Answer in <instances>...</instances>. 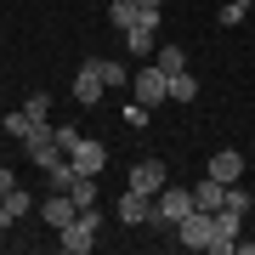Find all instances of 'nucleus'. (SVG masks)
I'll list each match as a JSON object with an SVG mask.
<instances>
[{
    "instance_id": "5701e85b",
    "label": "nucleus",
    "mask_w": 255,
    "mask_h": 255,
    "mask_svg": "<svg viewBox=\"0 0 255 255\" xmlns=\"http://www.w3.org/2000/svg\"><path fill=\"white\" fill-rule=\"evenodd\" d=\"M102 80H108V85H130V68H125V63H108V57H102Z\"/></svg>"
},
{
    "instance_id": "4468645a",
    "label": "nucleus",
    "mask_w": 255,
    "mask_h": 255,
    "mask_svg": "<svg viewBox=\"0 0 255 255\" xmlns=\"http://www.w3.org/2000/svg\"><path fill=\"white\" fill-rule=\"evenodd\" d=\"M142 11H147V6H136V0H114V6H108V23L125 34V28H136V23H142Z\"/></svg>"
},
{
    "instance_id": "4be33fe9",
    "label": "nucleus",
    "mask_w": 255,
    "mask_h": 255,
    "mask_svg": "<svg viewBox=\"0 0 255 255\" xmlns=\"http://www.w3.org/2000/svg\"><path fill=\"white\" fill-rule=\"evenodd\" d=\"M221 210H238V216H250V210H255V199H250V193L233 182V187H227V204H221Z\"/></svg>"
},
{
    "instance_id": "2eb2a0df",
    "label": "nucleus",
    "mask_w": 255,
    "mask_h": 255,
    "mask_svg": "<svg viewBox=\"0 0 255 255\" xmlns=\"http://www.w3.org/2000/svg\"><path fill=\"white\" fill-rule=\"evenodd\" d=\"M74 182H80V170H74V159H57L51 170H46V187H51V193H68Z\"/></svg>"
},
{
    "instance_id": "bb28decb",
    "label": "nucleus",
    "mask_w": 255,
    "mask_h": 255,
    "mask_svg": "<svg viewBox=\"0 0 255 255\" xmlns=\"http://www.w3.org/2000/svg\"><path fill=\"white\" fill-rule=\"evenodd\" d=\"M17 187V170H11V164H0V193H11Z\"/></svg>"
},
{
    "instance_id": "6e6552de",
    "label": "nucleus",
    "mask_w": 255,
    "mask_h": 255,
    "mask_svg": "<svg viewBox=\"0 0 255 255\" xmlns=\"http://www.w3.org/2000/svg\"><path fill=\"white\" fill-rule=\"evenodd\" d=\"M164 182H170V176H164V164H159V159H136V164H130V182H125V187H136V193H147V199H153V193H164Z\"/></svg>"
},
{
    "instance_id": "1a4fd4ad",
    "label": "nucleus",
    "mask_w": 255,
    "mask_h": 255,
    "mask_svg": "<svg viewBox=\"0 0 255 255\" xmlns=\"http://www.w3.org/2000/svg\"><path fill=\"white\" fill-rule=\"evenodd\" d=\"M68 159H74V170H80V176H97L102 164H108V147L91 142V136H80V142L68 147Z\"/></svg>"
},
{
    "instance_id": "a878e982",
    "label": "nucleus",
    "mask_w": 255,
    "mask_h": 255,
    "mask_svg": "<svg viewBox=\"0 0 255 255\" xmlns=\"http://www.w3.org/2000/svg\"><path fill=\"white\" fill-rule=\"evenodd\" d=\"M74 142H80V130H74V125H57V147H63V159H68Z\"/></svg>"
},
{
    "instance_id": "f8f14e48",
    "label": "nucleus",
    "mask_w": 255,
    "mask_h": 255,
    "mask_svg": "<svg viewBox=\"0 0 255 255\" xmlns=\"http://www.w3.org/2000/svg\"><path fill=\"white\" fill-rule=\"evenodd\" d=\"M40 216H46V227H57V233H63L68 221L80 216V204H74L68 193H46V204H40Z\"/></svg>"
},
{
    "instance_id": "9b49d317",
    "label": "nucleus",
    "mask_w": 255,
    "mask_h": 255,
    "mask_svg": "<svg viewBox=\"0 0 255 255\" xmlns=\"http://www.w3.org/2000/svg\"><path fill=\"white\" fill-rule=\"evenodd\" d=\"M204 176H216V182H238V176H244V153H238V147H216V153H210V170Z\"/></svg>"
},
{
    "instance_id": "9d476101",
    "label": "nucleus",
    "mask_w": 255,
    "mask_h": 255,
    "mask_svg": "<svg viewBox=\"0 0 255 255\" xmlns=\"http://www.w3.org/2000/svg\"><path fill=\"white\" fill-rule=\"evenodd\" d=\"M119 221H125V227L153 221V199H147V193H136V187H125V193H119Z\"/></svg>"
},
{
    "instance_id": "cd10ccee",
    "label": "nucleus",
    "mask_w": 255,
    "mask_h": 255,
    "mask_svg": "<svg viewBox=\"0 0 255 255\" xmlns=\"http://www.w3.org/2000/svg\"><path fill=\"white\" fill-rule=\"evenodd\" d=\"M238 255H255V238H238Z\"/></svg>"
},
{
    "instance_id": "393cba45",
    "label": "nucleus",
    "mask_w": 255,
    "mask_h": 255,
    "mask_svg": "<svg viewBox=\"0 0 255 255\" xmlns=\"http://www.w3.org/2000/svg\"><path fill=\"white\" fill-rule=\"evenodd\" d=\"M28 114L46 119V114H51V97H46V91H34V97H28Z\"/></svg>"
},
{
    "instance_id": "f257e3e1",
    "label": "nucleus",
    "mask_w": 255,
    "mask_h": 255,
    "mask_svg": "<svg viewBox=\"0 0 255 255\" xmlns=\"http://www.w3.org/2000/svg\"><path fill=\"white\" fill-rule=\"evenodd\" d=\"M97 227H102V210L91 204V210H80V216L57 233V250H63V255H85V250L97 244Z\"/></svg>"
},
{
    "instance_id": "0eeeda50",
    "label": "nucleus",
    "mask_w": 255,
    "mask_h": 255,
    "mask_svg": "<svg viewBox=\"0 0 255 255\" xmlns=\"http://www.w3.org/2000/svg\"><path fill=\"white\" fill-rule=\"evenodd\" d=\"M244 221H250V216H238V210H216V244H210V255H233Z\"/></svg>"
},
{
    "instance_id": "7ed1b4c3",
    "label": "nucleus",
    "mask_w": 255,
    "mask_h": 255,
    "mask_svg": "<svg viewBox=\"0 0 255 255\" xmlns=\"http://www.w3.org/2000/svg\"><path fill=\"white\" fill-rule=\"evenodd\" d=\"M102 91H108V80H102V57H85L80 74H74V102L91 108V102H102Z\"/></svg>"
},
{
    "instance_id": "f3484780",
    "label": "nucleus",
    "mask_w": 255,
    "mask_h": 255,
    "mask_svg": "<svg viewBox=\"0 0 255 255\" xmlns=\"http://www.w3.org/2000/svg\"><path fill=\"white\" fill-rule=\"evenodd\" d=\"M153 63H159L164 74H182V68H187V51H182V46H159V51H153Z\"/></svg>"
},
{
    "instance_id": "a211bd4d",
    "label": "nucleus",
    "mask_w": 255,
    "mask_h": 255,
    "mask_svg": "<svg viewBox=\"0 0 255 255\" xmlns=\"http://www.w3.org/2000/svg\"><path fill=\"white\" fill-rule=\"evenodd\" d=\"M68 199L80 204V210H91V204H97V176H80V182L68 187Z\"/></svg>"
},
{
    "instance_id": "f03ea898",
    "label": "nucleus",
    "mask_w": 255,
    "mask_h": 255,
    "mask_svg": "<svg viewBox=\"0 0 255 255\" xmlns=\"http://www.w3.org/2000/svg\"><path fill=\"white\" fill-rule=\"evenodd\" d=\"M182 216H193V187L164 182V193H153V227H176Z\"/></svg>"
},
{
    "instance_id": "aec40b11",
    "label": "nucleus",
    "mask_w": 255,
    "mask_h": 255,
    "mask_svg": "<svg viewBox=\"0 0 255 255\" xmlns=\"http://www.w3.org/2000/svg\"><path fill=\"white\" fill-rule=\"evenodd\" d=\"M23 216H28V193L11 187V193H6V227H11V221H23Z\"/></svg>"
},
{
    "instance_id": "6ab92c4d",
    "label": "nucleus",
    "mask_w": 255,
    "mask_h": 255,
    "mask_svg": "<svg viewBox=\"0 0 255 255\" xmlns=\"http://www.w3.org/2000/svg\"><path fill=\"white\" fill-rule=\"evenodd\" d=\"M28 125H34V114H28V108H11V114H6V136H17V142H23V136H28Z\"/></svg>"
},
{
    "instance_id": "412c9836",
    "label": "nucleus",
    "mask_w": 255,
    "mask_h": 255,
    "mask_svg": "<svg viewBox=\"0 0 255 255\" xmlns=\"http://www.w3.org/2000/svg\"><path fill=\"white\" fill-rule=\"evenodd\" d=\"M250 6H255V0H227V6L216 11V17H221V23L233 28V23H244V17H250Z\"/></svg>"
},
{
    "instance_id": "dca6fc26",
    "label": "nucleus",
    "mask_w": 255,
    "mask_h": 255,
    "mask_svg": "<svg viewBox=\"0 0 255 255\" xmlns=\"http://www.w3.org/2000/svg\"><path fill=\"white\" fill-rule=\"evenodd\" d=\"M199 97V80H193V74L182 68V74H170V102H193Z\"/></svg>"
},
{
    "instance_id": "c756f323",
    "label": "nucleus",
    "mask_w": 255,
    "mask_h": 255,
    "mask_svg": "<svg viewBox=\"0 0 255 255\" xmlns=\"http://www.w3.org/2000/svg\"><path fill=\"white\" fill-rule=\"evenodd\" d=\"M0 227H6V193H0Z\"/></svg>"
},
{
    "instance_id": "ddd939ff",
    "label": "nucleus",
    "mask_w": 255,
    "mask_h": 255,
    "mask_svg": "<svg viewBox=\"0 0 255 255\" xmlns=\"http://www.w3.org/2000/svg\"><path fill=\"white\" fill-rule=\"evenodd\" d=\"M221 204H227V182H216V176H204V182L193 187V210H210V216H216Z\"/></svg>"
},
{
    "instance_id": "39448f33",
    "label": "nucleus",
    "mask_w": 255,
    "mask_h": 255,
    "mask_svg": "<svg viewBox=\"0 0 255 255\" xmlns=\"http://www.w3.org/2000/svg\"><path fill=\"white\" fill-rule=\"evenodd\" d=\"M130 85H136V102H147V108H159V102H170V74H164L159 63H153V68H142V74H136Z\"/></svg>"
},
{
    "instance_id": "b1692460",
    "label": "nucleus",
    "mask_w": 255,
    "mask_h": 255,
    "mask_svg": "<svg viewBox=\"0 0 255 255\" xmlns=\"http://www.w3.org/2000/svg\"><path fill=\"white\" fill-rule=\"evenodd\" d=\"M147 114H153L147 102H125V125H130V130H142V125H147Z\"/></svg>"
},
{
    "instance_id": "423d86ee",
    "label": "nucleus",
    "mask_w": 255,
    "mask_h": 255,
    "mask_svg": "<svg viewBox=\"0 0 255 255\" xmlns=\"http://www.w3.org/2000/svg\"><path fill=\"white\" fill-rule=\"evenodd\" d=\"M159 17H164V11H142V23L125 28V46L136 51V57H153L159 51Z\"/></svg>"
},
{
    "instance_id": "20e7f679",
    "label": "nucleus",
    "mask_w": 255,
    "mask_h": 255,
    "mask_svg": "<svg viewBox=\"0 0 255 255\" xmlns=\"http://www.w3.org/2000/svg\"><path fill=\"white\" fill-rule=\"evenodd\" d=\"M176 233H182L187 250H210V244H216V216H210V210H193V216L176 221Z\"/></svg>"
},
{
    "instance_id": "c85d7f7f",
    "label": "nucleus",
    "mask_w": 255,
    "mask_h": 255,
    "mask_svg": "<svg viewBox=\"0 0 255 255\" xmlns=\"http://www.w3.org/2000/svg\"><path fill=\"white\" fill-rule=\"evenodd\" d=\"M136 6H147V11H164V0H136Z\"/></svg>"
}]
</instances>
